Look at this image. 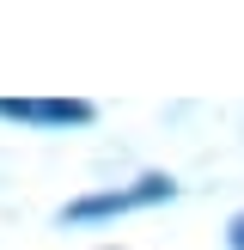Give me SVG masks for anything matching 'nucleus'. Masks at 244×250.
Returning a JSON list of instances; mask_svg holds the SVG:
<instances>
[{
	"mask_svg": "<svg viewBox=\"0 0 244 250\" xmlns=\"http://www.w3.org/2000/svg\"><path fill=\"white\" fill-rule=\"evenodd\" d=\"M171 183L165 177H146L141 189H116V195H98V202H80L73 220H98V214H128V208H146V202H165Z\"/></svg>",
	"mask_w": 244,
	"mask_h": 250,
	"instance_id": "obj_1",
	"label": "nucleus"
},
{
	"mask_svg": "<svg viewBox=\"0 0 244 250\" xmlns=\"http://www.w3.org/2000/svg\"><path fill=\"white\" fill-rule=\"evenodd\" d=\"M0 116H19V122H55V128H67V122H92V110H85V104H37V98H12V104H0Z\"/></svg>",
	"mask_w": 244,
	"mask_h": 250,
	"instance_id": "obj_2",
	"label": "nucleus"
}]
</instances>
